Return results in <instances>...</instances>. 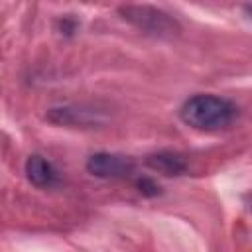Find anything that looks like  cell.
<instances>
[{
    "label": "cell",
    "mask_w": 252,
    "mask_h": 252,
    "mask_svg": "<svg viewBox=\"0 0 252 252\" xmlns=\"http://www.w3.org/2000/svg\"><path fill=\"white\" fill-rule=\"evenodd\" d=\"M26 177L35 187H51L57 183V169L49 159L39 154H33L26 159Z\"/></svg>",
    "instance_id": "obj_4"
},
{
    "label": "cell",
    "mask_w": 252,
    "mask_h": 252,
    "mask_svg": "<svg viewBox=\"0 0 252 252\" xmlns=\"http://www.w3.org/2000/svg\"><path fill=\"white\" fill-rule=\"evenodd\" d=\"M120 14L124 20H128L138 30L156 35V37H173L179 33V24L165 12L152 8V6H138L128 4L120 8Z\"/></svg>",
    "instance_id": "obj_2"
},
{
    "label": "cell",
    "mask_w": 252,
    "mask_h": 252,
    "mask_svg": "<svg viewBox=\"0 0 252 252\" xmlns=\"http://www.w3.org/2000/svg\"><path fill=\"white\" fill-rule=\"evenodd\" d=\"M136 163L128 156H118L110 152H96L87 159V171L94 177L102 179H114V177H126L134 171Z\"/></svg>",
    "instance_id": "obj_3"
},
{
    "label": "cell",
    "mask_w": 252,
    "mask_h": 252,
    "mask_svg": "<svg viewBox=\"0 0 252 252\" xmlns=\"http://www.w3.org/2000/svg\"><path fill=\"white\" fill-rule=\"evenodd\" d=\"M136 187H138L140 193L146 195V197H156V195L159 193V185H158L154 179H150V177L138 179V181H136Z\"/></svg>",
    "instance_id": "obj_6"
},
{
    "label": "cell",
    "mask_w": 252,
    "mask_h": 252,
    "mask_svg": "<svg viewBox=\"0 0 252 252\" xmlns=\"http://www.w3.org/2000/svg\"><path fill=\"white\" fill-rule=\"evenodd\" d=\"M146 165L161 175H181L187 171V158L177 152H158L146 158Z\"/></svg>",
    "instance_id": "obj_5"
},
{
    "label": "cell",
    "mask_w": 252,
    "mask_h": 252,
    "mask_svg": "<svg viewBox=\"0 0 252 252\" xmlns=\"http://www.w3.org/2000/svg\"><path fill=\"white\" fill-rule=\"evenodd\" d=\"M238 106L217 94H195L179 108V118L199 132H222L234 126L238 120Z\"/></svg>",
    "instance_id": "obj_1"
}]
</instances>
